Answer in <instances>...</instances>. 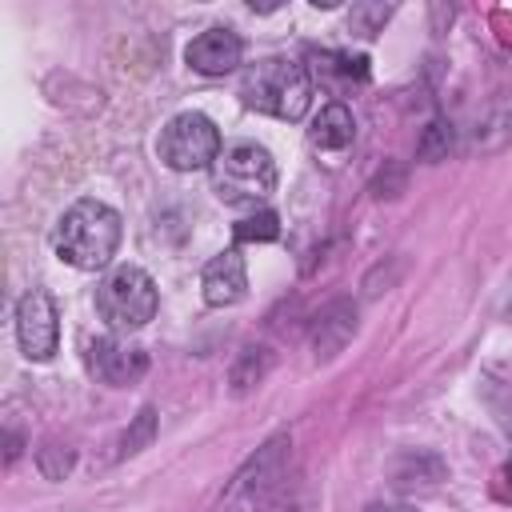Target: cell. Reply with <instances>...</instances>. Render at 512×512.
<instances>
[{
  "instance_id": "6da1fadb",
  "label": "cell",
  "mask_w": 512,
  "mask_h": 512,
  "mask_svg": "<svg viewBox=\"0 0 512 512\" xmlns=\"http://www.w3.org/2000/svg\"><path fill=\"white\" fill-rule=\"evenodd\" d=\"M52 248L72 268H84V272L104 268L120 248V216H116V208H108L104 200H92V196L76 200L56 220Z\"/></svg>"
},
{
  "instance_id": "7a4b0ae2",
  "label": "cell",
  "mask_w": 512,
  "mask_h": 512,
  "mask_svg": "<svg viewBox=\"0 0 512 512\" xmlns=\"http://www.w3.org/2000/svg\"><path fill=\"white\" fill-rule=\"evenodd\" d=\"M240 100L276 120H300L312 104V76L304 64H296L288 56H268V60H256L244 68Z\"/></svg>"
},
{
  "instance_id": "3957f363",
  "label": "cell",
  "mask_w": 512,
  "mask_h": 512,
  "mask_svg": "<svg viewBox=\"0 0 512 512\" xmlns=\"http://www.w3.org/2000/svg\"><path fill=\"white\" fill-rule=\"evenodd\" d=\"M160 308L156 284L144 268L120 264L112 268L96 288V312L112 332H140Z\"/></svg>"
},
{
  "instance_id": "277c9868",
  "label": "cell",
  "mask_w": 512,
  "mask_h": 512,
  "mask_svg": "<svg viewBox=\"0 0 512 512\" xmlns=\"http://www.w3.org/2000/svg\"><path fill=\"white\" fill-rule=\"evenodd\" d=\"M212 184L224 204H260L276 188V160L252 140L232 144L212 164Z\"/></svg>"
},
{
  "instance_id": "5b68a950",
  "label": "cell",
  "mask_w": 512,
  "mask_h": 512,
  "mask_svg": "<svg viewBox=\"0 0 512 512\" xmlns=\"http://www.w3.org/2000/svg\"><path fill=\"white\" fill-rule=\"evenodd\" d=\"M288 464H292V440L288 436H272L228 484L224 504L228 508H272L284 496V480H288Z\"/></svg>"
},
{
  "instance_id": "8992f818",
  "label": "cell",
  "mask_w": 512,
  "mask_h": 512,
  "mask_svg": "<svg viewBox=\"0 0 512 512\" xmlns=\"http://www.w3.org/2000/svg\"><path fill=\"white\" fill-rule=\"evenodd\" d=\"M156 152L172 172H200V168H212L224 148H220L216 124L204 112H176L160 128Z\"/></svg>"
},
{
  "instance_id": "52a82bcc",
  "label": "cell",
  "mask_w": 512,
  "mask_h": 512,
  "mask_svg": "<svg viewBox=\"0 0 512 512\" xmlns=\"http://www.w3.org/2000/svg\"><path fill=\"white\" fill-rule=\"evenodd\" d=\"M16 340H20V352L28 360H52V352L60 344V316H56V300L44 288H32L20 296Z\"/></svg>"
},
{
  "instance_id": "ba28073f",
  "label": "cell",
  "mask_w": 512,
  "mask_h": 512,
  "mask_svg": "<svg viewBox=\"0 0 512 512\" xmlns=\"http://www.w3.org/2000/svg\"><path fill=\"white\" fill-rule=\"evenodd\" d=\"M88 368L112 388H128L148 372V352L128 336H100L88 344Z\"/></svg>"
},
{
  "instance_id": "9c48e42d",
  "label": "cell",
  "mask_w": 512,
  "mask_h": 512,
  "mask_svg": "<svg viewBox=\"0 0 512 512\" xmlns=\"http://www.w3.org/2000/svg\"><path fill=\"white\" fill-rule=\"evenodd\" d=\"M240 56H244L240 36L232 28H220V24L216 28H204L184 48V64L192 72H200V76H224V72H232L240 64Z\"/></svg>"
},
{
  "instance_id": "30bf717a",
  "label": "cell",
  "mask_w": 512,
  "mask_h": 512,
  "mask_svg": "<svg viewBox=\"0 0 512 512\" xmlns=\"http://www.w3.org/2000/svg\"><path fill=\"white\" fill-rule=\"evenodd\" d=\"M200 288H204V300L212 308H228L236 304L244 292H248V268H244V256L236 248H224L220 256H212L200 272Z\"/></svg>"
},
{
  "instance_id": "8fae6325",
  "label": "cell",
  "mask_w": 512,
  "mask_h": 512,
  "mask_svg": "<svg viewBox=\"0 0 512 512\" xmlns=\"http://www.w3.org/2000/svg\"><path fill=\"white\" fill-rule=\"evenodd\" d=\"M352 332H356V308H352L348 300H332V304L316 316V324H312V348H316V356H320V360L336 356V352L352 340Z\"/></svg>"
},
{
  "instance_id": "7c38bea8",
  "label": "cell",
  "mask_w": 512,
  "mask_h": 512,
  "mask_svg": "<svg viewBox=\"0 0 512 512\" xmlns=\"http://www.w3.org/2000/svg\"><path fill=\"white\" fill-rule=\"evenodd\" d=\"M352 136H356V120H352V112H348L340 100L324 104V108L316 112L312 128H308V140H312V148H320V152H344V148L352 144Z\"/></svg>"
},
{
  "instance_id": "4fadbf2b",
  "label": "cell",
  "mask_w": 512,
  "mask_h": 512,
  "mask_svg": "<svg viewBox=\"0 0 512 512\" xmlns=\"http://www.w3.org/2000/svg\"><path fill=\"white\" fill-rule=\"evenodd\" d=\"M504 144H512V96H500L496 104H488V112L476 120V132H472V148L480 152H500Z\"/></svg>"
},
{
  "instance_id": "5bb4252c",
  "label": "cell",
  "mask_w": 512,
  "mask_h": 512,
  "mask_svg": "<svg viewBox=\"0 0 512 512\" xmlns=\"http://www.w3.org/2000/svg\"><path fill=\"white\" fill-rule=\"evenodd\" d=\"M152 436H156V408H152V404H144V408L132 416V424L124 428L116 456L124 460V456H136V452H144V448L152 444Z\"/></svg>"
},
{
  "instance_id": "9a60e30c",
  "label": "cell",
  "mask_w": 512,
  "mask_h": 512,
  "mask_svg": "<svg viewBox=\"0 0 512 512\" xmlns=\"http://www.w3.org/2000/svg\"><path fill=\"white\" fill-rule=\"evenodd\" d=\"M368 60L364 56H340V52H320L316 56V80H324V84H332V76H340L344 84H352V80H364L368 76V68H364Z\"/></svg>"
},
{
  "instance_id": "2e32d148",
  "label": "cell",
  "mask_w": 512,
  "mask_h": 512,
  "mask_svg": "<svg viewBox=\"0 0 512 512\" xmlns=\"http://www.w3.org/2000/svg\"><path fill=\"white\" fill-rule=\"evenodd\" d=\"M452 152V124L448 120H432L424 132H420V144H416V156L436 164V160H448Z\"/></svg>"
},
{
  "instance_id": "e0dca14e",
  "label": "cell",
  "mask_w": 512,
  "mask_h": 512,
  "mask_svg": "<svg viewBox=\"0 0 512 512\" xmlns=\"http://www.w3.org/2000/svg\"><path fill=\"white\" fill-rule=\"evenodd\" d=\"M268 372V352L264 348H248L240 356V364L232 368V392H248L252 384H260Z\"/></svg>"
},
{
  "instance_id": "ac0fdd59",
  "label": "cell",
  "mask_w": 512,
  "mask_h": 512,
  "mask_svg": "<svg viewBox=\"0 0 512 512\" xmlns=\"http://www.w3.org/2000/svg\"><path fill=\"white\" fill-rule=\"evenodd\" d=\"M280 236V220H276V212L272 208H260L256 216H248V220H240L236 224V240L244 244V240H276Z\"/></svg>"
},
{
  "instance_id": "d6986e66",
  "label": "cell",
  "mask_w": 512,
  "mask_h": 512,
  "mask_svg": "<svg viewBox=\"0 0 512 512\" xmlns=\"http://www.w3.org/2000/svg\"><path fill=\"white\" fill-rule=\"evenodd\" d=\"M36 464H40V472H44L48 480H64V476L72 472V464H76V456H72V448H60V444H48V448H40V456H36Z\"/></svg>"
},
{
  "instance_id": "ffe728a7",
  "label": "cell",
  "mask_w": 512,
  "mask_h": 512,
  "mask_svg": "<svg viewBox=\"0 0 512 512\" xmlns=\"http://www.w3.org/2000/svg\"><path fill=\"white\" fill-rule=\"evenodd\" d=\"M388 16H392L388 4H356V8H352V32H360V36H376V32L384 28Z\"/></svg>"
},
{
  "instance_id": "44dd1931",
  "label": "cell",
  "mask_w": 512,
  "mask_h": 512,
  "mask_svg": "<svg viewBox=\"0 0 512 512\" xmlns=\"http://www.w3.org/2000/svg\"><path fill=\"white\" fill-rule=\"evenodd\" d=\"M492 492H496V500H504V504H512V460L496 472V480H492Z\"/></svg>"
},
{
  "instance_id": "7402d4cb",
  "label": "cell",
  "mask_w": 512,
  "mask_h": 512,
  "mask_svg": "<svg viewBox=\"0 0 512 512\" xmlns=\"http://www.w3.org/2000/svg\"><path fill=\"white\" fill-rule=\"evenodd\" d=\"M16 456H20V436H16V432H8V452H4V460L12 464Z\"/></svg>"
},
{
  "instance_id": "603a6c76",
  "label": "cell",
  "mask_w": 512,
  "mask_h": 512,
  "mask_svg": "<svg viewBox=\"0 0 512 512\" xmlns=\"http://www.w3.org/2000/svg\"><path fill=\"white\" fill-rule=\"evenodd\" d=\"M264 512H304V508H300L296 500H276V504H272V508H264Z\"/></svg>"
},
{
  "instance_id": "cb8c5ba5",
  "label": "cell",
  "mask_w": 512,
  "mask_h": 512,
  "mask_svg": "<svg viewBox=\"0 0 512 512\" xmlns=\"http://www.w3.org/2000/svg\"><path fill=\"white\" fill-rule=\"evenodd\" d=\"M368 512H412V508H404V504H372Z\"/></svg>"
},
{
  "instance_id": "d4e9b609",
  "label": "cell",
  "mask_w": 512,
  "mask_h": 512,
  "mask_svg": "<svg viewBox=\"0 0 512 512\" xmlns=\"http://www.w3.org/2000/svg\"><path fill=\"white\" fill-rule=\"evenodd\" d=\"M508 316H512V308H508Z\"/></svg>"
}]
</instances>
